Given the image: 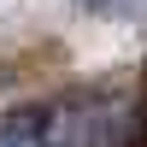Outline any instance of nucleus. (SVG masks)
<instances>
[{
    "instance_id": "nucleus-2",
    "label": "nucleus",
    "mask_w": 147,
    "mask_h": 147,
    "mask_svg": "<svg viewBox=\"0 0 147 147\" xmlns=\"http://www.w3.org/2000/svg\"><path fill=\"white\" fill-rule=\"evenodd\" d=\"M0 147H47L41 112H12V118H0Z\"/></svg>"
},
{
    "instance_id": "nucleus-1",
    "label": "nucleus",
    "mask_w": 147,
    "mask_h": 147,
    "mask_svg": "<svg viewBox=\"0 0 147 147\" xmlns=\"http://www.w3.org/2000/svg\"><path fill=\"white\" fill-rule=\"evenodd\" d=\"M47 147H129L136 112L124 94H71L41 118Z\"/></svg>"
}]
</instances>
